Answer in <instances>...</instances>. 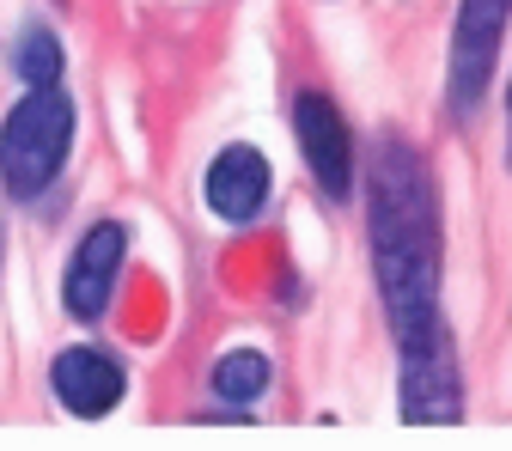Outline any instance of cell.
<instances>
[{"instance_id":"obj_1","label":"cell","mask_w":512,"mask_h":451,"mask_svg":"<svg viewBox=\"0 0 512 451\" xmlns=\"http://www.w3.org/2000/svg\"><path fill=\"white\" fill-rule=\"evenodd\" d=\"M366 244L372 287L397 342V409L409 427H458L464 378L439 311L445 287V214L439 183L409 135H378L366 153Z\"/></svg>"},{"instance_id":"obj_2","label":"cell","mask_w":512,"mask_h":451,"mask_svg":"<svg viewBox=\"0 0 512 451\" xmlns=\"http://www.w3.org/2000/svg\"><path fill=\"white\" fill-rule=\"evenodd\" d=\"M74 153V98L61 86H25V98L0 122V183L13 202H37L55 189Z\"/></svg>"},{"instance_id":"obj_3","label":"cell","mask_w":512,"mask_h":451,"mask_svg":"<svg viewBox=\"0 0 512 451\" xmlns=\"http://www.w3.org/2000/svg\"><path fill=\"white\" fill-rule=\"evenodd\" d=\"M512 25V0H458L452 19V55H445V104H452V122H476L494 68H500V43Z\"/></svg>"},{"instance_id":"obj_4","label":"cell","mask_w":512,"mask_h":451,"mask_svg":"<svg viewBox=\"0 0 512 451\" xmlns=\"http://www.w3.org/2000/svg\"><path fill=\"white\" fill-rule=\"evenodd\" d=\"M122 263H128V226L122 220H98V226L80 232L68 269H61V305H68L74 324H98L110 311Z\"/></svg>"},{"instance_id":"obj_5","label":"cell","mask_w":512,"mask_h":451,"mask_svg":"<svg viewBox=\"0 0 512 451\" xmlns=\"http://www.w3.org/2000/svg\"><path fill=\"white\" fill-rule=\"evenodd\" d=\"M293 135H299L311 183L324 189L330 202H348L354 196V135H348L342 110L324 92H299L293 98Z\"/></svg>"},{"instance_id":"obj_6","label":"cell","mask_w":512,"mask_h":451,"mask_svg":"<svg viewBox=\"0 0 512 451\" xmlns=\"http://www.w3.org/2000/svg\"><path fill=\"white\" fill-rule=\"evenodd\" d=\"M49 391L74 421H104L122 397H128V372L116 354L104 348H61L49 360Z\"/></svg>"},{"instance_id":"obj_7","label":"cell","mask_w":512,"mask_h":451,"mask_svg":"<svg viewBox=\"0 0 512 451\" xmlns=\"http://www.w3.org/2000/svg\"><path fill=\"white\" fill-rule=\"evenodd\" d=\"M202 202L226 220V226H250L269 208V159L256 147H226L214 153L208 177H202Z\"/></svg>"},{"instance_id":"obj_8","label":"cell","mask_w":512,"mask_h":451,"mask_svg":"<svg viewBox=\"0 0 512 451\" xmlns=\"http://www.w3.org/2000/svg\"><path fill=\"white\" fill-rule=\"evenodd\" d=\"M269 378H275V366H269L263 348H226V354L214 360V372H208V391H214L226 409H250L256 397L269 391Z\"/></svg>"},{"instance_id":"obj_9","label":"cell","mask_w":512,"mask_h":451,"mask_svg":"<svg viewBox=\"0 0 512 451\" xmlns=\"http://www.w3.org/2000/svg\"><path fill=\"white\" fill-rule=\"evenodd\" d=\"M13 68L25 86H61V37L43 25H25L13 43Z\"/></svg>"},{"instance_id":"obj_10","label":"cell","mask_w":512,"mask_h":451,"mask_svg":"<svg viewBox=\"0 0 512 451\" xmlns=\"http://www.w3.org/2000/svg\"><path fill=\"white\" fill-rule=\"evenodd\" d=\"M506 165H512V86H506Z\"/></svg>"}]
</instances>
